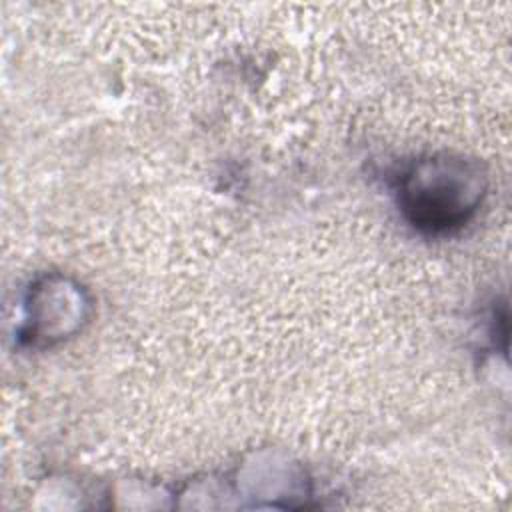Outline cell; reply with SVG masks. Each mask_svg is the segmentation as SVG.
Listing matches in <instances>:
<instances>
[{"instance_id": "cell-1", "label": "cell", "mask_w": 512, "mask_h": 512, "mask_svg": "<svg viewBox=\"0 0 512 512\" xmlns=\"http://www.w3.org/2000/svg\"><path fill=\"white\" fill-rule=\"evenodd\" d=\"M484 188V174L476 162L434 154L420 158L402 174L398 202L416 228L450 232L480 206Z\"/></svg>"}]
</instances>
